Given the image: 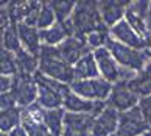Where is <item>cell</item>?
<instances>
[{
  "label": "cell",
  "instance_id": "obj_1",
  "mask_svg": "<svg viewBox=\"0 0 151 136\" xmlns=\"http://www.w3.org/2000/svg\"><path fill=\"white\" fill-rule=\"evenodd\" d=\"M39 72L64 84H72L75 81L73 66L64 61L58 47L52 45H42L39 53Z\"/></svg>",
  "mask_w": 151,
  "mask_h": 136
},
{
  "label": "cell",
  "instance_id": "obj_2",
  "mask_svg": "<svg viewBox=\"0 0 151 136\" xmlns=\"http://www.w3.org/2000/svg\"><path fill=\"white\" fill-rule=\"evenodd\" d=\"M70 22L75 30V36H80V38H86L87 35H91V33L97 30L108 28L103 24L101 16H100L98 2H86V0L76 2Z\"/></svg>",
  "mask_w": 151,
  "mask_h": 136
},
{
  "label": "cell",
  "instance_id": "obj_3",
  "mask_svg": "<svg viewBox=\"0 0 151 136\" xmlns=\"http://www.w3.org/2000/svg\"><path fill=\"white\" fill-rule=\"evenodd\" d=\"M39 95H37V105H41L45 110H56L64 108V99L70 92V84H64L61 81H56L53 78L44 75L42 72L35 73Z\"/></svg>",
  "mask_w": 151,
  "mask_h": 136
},
{
  "label": "cell",
  "instance_id": "obj_4",
  "mask_svg": "<svg viewBox=\"0 0 151 136\" xmlns=\"http://www.w3.org/2000/svg\"><path fill=\"white\" fill-rule=\"evenodd\" d=\"M106 49L111 52V55L115 58V61L119 63L120 67H123L126 71H131L134 73L143 71L145 66L151 61V49L137 50V49H132V47H128V45L117 42L112 38L108 39Z\"/></svg>",
  "mask_w": 151,
  "mask_h": 136
},
{
  "label": "cell",
  "instance_id": "obj_5",
  "mask_svg": "<svg viewBox=\"0 0 151 136\" xmlns=\"http://www.w3.org/2000/svg\"><path fill=\"white\" fill-rule=\"evenodd\" d=\"M72 92L80 95L87 100L95 102H108L111 91H112V83L106 81L104 78H91V80H75L70 84Z\"/></svg>",
  "mask_w": 151,
  "mask_h": 136
},
{
  "label": "cell",
  "instance_id": "obj_6",
  "mask_svg": "<svg viewBox=\"0 0 151 136\" xmlns=\"http://www.w3.org/2000/svg\"><path fill=\"white\" fill-rule=\"evenodd\" d=\"M9 92L14 95L17 106H20V108H28V106L35 105L39 95L35 75H16Z\"/></svg>",
  "mask_w": 151,
  "mask_h": 136
},
{
  "label": "cell",
  "instance_id": "obj_7",
  "mask_svg": "<svg viewBox=\"0 0 151 136\" xmlns=\"http://www.w3.org/2000/svg\"><path fill=\"white\" fill-rule=\"evenodd\" d=\"M150 130L151 127L145 121L139 105L128 111L120 113L119 128H117V133L120 136H142L145 133H148Z\"/></svg>",
  "mask_w": 151,
  "mask_h": 136
},
{
  "label": "cell",
  "instance_id": "obj_8",
  "mask_svg": "<svg viewBox=\"0 0 151 136\" xmlns=\"http://www.w3.org/2000/svg\"><path fill=\"white\" fill-rule=\"evenodd\" d=\"M139 102H140V97L129 88L128 81H119L112 84V91H111V95L106 103L119 113H123L137 106Z\"/></svg>",
  "mask_w": 151,
  "mask_h": 136
},
{
  "label": "cell",
  "instance_id": "obj_9",
  "mask_svg": "<svg viewBox=\"0 0 151 136\" xmlns=\"http://www.w3.org/2000/svg\"><path fill=\"white\" fill-rule=\"evenodd\" d=\"M109 35L112 39H115L117 42H120L123 45H128V47H132V49H137V50L151 49V44L148 41H145V39L128 24L126 19H123L115 27L111 28Z\"/></svg>",
  "mask_w": 151,
  "mask_h": 136
},
{
  "label": "cell",
  "instance_id": "obj_10",
  "mask_svg": "<svg viewBox=\"0 0 151 136\" xmlns=\"http://www.w3.org/2000/svg\"><path fill=\"white\" fill-rule=\"evenodd\" d=\"M95 116L81 113H65L63 136H92Z\"/></svg>",
  "mask_w": 151,
  "mask_h": 136
},
{
  "label": "cell",
  "instance_id": "obj_11",
  "mask_svg": "<svg viewBox=\"0 0 151 136\" xmlns=\"http://www.w3.org/2000/svg\"><path fill=\"white\" fill-rule=\"evenodd\" d=\"M58 50L61 56L64 58V61H67L70 66H75L83 56L91 53V47L87 45L86 38H80V36L67 38L64 42L58 45Z\"/></svg>",
  "mask_w": 151,
  "mask_h": 136
},
{
  "label": "cell",
  "instance_id": "obj_12",
  "mask_svg": "<svg viewBox=\"0 0 151 136\" xmlns=\"http://www.w3.org/2000/svg\"><path fill=\"white\" fill-rule=\"evenodd\" d=\"M128 7H129V2H122V0H103V2H98V11L103 24L109 30L115 27L126 16Z\"/></svg>",
  "mask_w": 151,
  "mask_h": 136
},
{
  "label": "cell",
  "instance_id": "obj_13",
  "mask_svg": "<svg viewBox=\"0 0 151 136\" xmlns=\"http://www.w3.org/2000/svg\"><path fill=\"white\" fill-rule=\"evenodd\" d=\"M119 117H120L119 111L111 108V106H106V108L95 117L92 136H111V135L117 133V128H119Z\"/></svg>",
  "mask_w": 151,
  "mask_h": 136
},
{
  "label": "cell",
  "instance_id": "obj_14",
  "mask_svg": "<svg viewBox=\"0 0 151 136\" xmlns=\"http://www.w3.org/2000/svg\"><path fill=\"white\" fill-rule=\"evenodd\" d=\"M75 36V30L72 27L70 19L65 22H56L53 27L47 28V30L41 31L42 44L44 45H52V47H58L61 42H64L67 38Z\"/></svg>",
  "mask_w": 151,
  "mask_h": 136
},
{
  "label": "cell",
  "instance_id": "obj_15",
  "mask_svg": "<svg viewBox=\"0 0 151 136\" xmlns=\"http://www.w3.org/2000/svg\"><path fill=\"white\" fill-rule=\"evenodd\" d=\"M17 30H19V38H20V44L22 49H25L27 52H30L33 55L39 56L42 49V38H41V30L37 27L33 25H27V24H17Z\"/></svg>",
  "mask_w": 151,
  "mask_h": 136
},
{
  "label": "cell",
  "instance_id": "obj_16",
  "mask_svg": "<svg viewBox=\"0 0 151 136\" xmlns=\"http://www.w3.org/2000/svg\"><path fill=\"white\" fill-rule=\"evenodd\" d=\"M73 73H75V80H91V78L100 77V71H98L97 61H95L93 52L83 56L73 66Z\"/></svg>",
  "mask_w": 151,
  "mask_h": 136
},
{
  "label": "cell",
  "instance_id": "obj_17",
  "mask_svg": "<svg viewBox=\"0 0 151 136\" xmlns=\"http://www.w3.org/2000/svg\"><path fill=\"white\" fill-rule=\"evenodd\" d=\"M129 88L136 92L139 97H147L151 95V61L145 66V69L137 72L129 81Z\"/></svg>",
  "mask_w": 151,
  "mask_h": 136
},
{
  "label": "cell",
  "instance_id": "obj_18",
  "mask_svg": "<svg viewBox=\"0 0 151 136\" xmlns=\"http://www.w3.org/2000/svg\"><path fill=\"white\" fill-rule=\"evenodd\" d=\"M65 110L64 108H56V110H45L44 108V116L42 121L48 128V132L55 136H63V128H64V119H65Z\"/></svg>",
  "mask_w": 151,
  "mask_h": 136
},
{
  "label": "cell",
  "instance_id": "obj_19",
  "mask_svg": "<svg viewBox=\"0 0 151 136\" xmlns=\"http://www.w3.org/2000/svg\"><path fill=\"white\" fill-rule=\"evenodd\" d=\"M16 61H17V75H35L39 71V56L27 52L25 49H20L16 53Z\"/></svg>",
  "mask_w": 151,
  "mask_h": 136
},
{
  "label": "cell",
  "instance_id": "obj_20",
  "mask_svg": "<svg viewBox=\"0 0 151 136\" xmlns=\"http://www.w3.org/2000/svg\"><path fill=\"white\" fill-rule=\"evenodd\" d=\"M22 111H24V108L14 106V108L3 110L0 113V130H2V133H9L16 127L22 125Z\"/></svg>",
  "mask_w": 151,
  "mask_h": 136
},
{
  "label": "cell",
  "instance_id": "obj_21",
  "mask_svg": "<svg viewBox=\"0 0 151 136\" xmlns=\"http://www.w3.org/2000/svg\"><path fill=\"white\" fill-rule=\"evenodd\" d=\"M2 49H6L13 53H17L22 49L17 24H9L5 30H2Z\"/></svg>",
  "mask_w": 151,
  "mask_h": 136
},
{
  "label": "cell",
  "instance_id": "obj_22",
  "mask_svg": "<svg viewBox=\"0 0 151 136\" xmlns=\"http://www.w3.org/2000/svg\"><path fill=\"white\" fill-rule=\"evenodd\" d=\"M56 14H55V11L52 8V5L50 2H42V7L39 9V16H37V24L36 27L39 30H47V28L53 27L56 24Z\"/></svg>",
  "mask_w": 151,
  "mask_h": 136
},
{
  "label": "cell",
  "instance_id": "obj_23",
  "mask_svg": "<svg viewBox=\"0 0 151 136\" xmlns=\"http://www.w3.org/2000/svg\"><path fill=\"white\" fill-rule=\"evenodd\" d=\"M0 67H2V75H6V77L17 75L19 69H17V61H16V53L9 52V50H6V49H2Z\"/></svg>",
  "mask_w": 151,
  "mask_h": 136
},
{
  "label": "cell",
  "instance_id": "obj_24",
  "mask_svg": "<svg viewBox=\"0 0 151 136\" xmlns=\"http://www.w3.org/2000/svg\"><path fill=\"white\" fill-rule=\"evenodd\" d=\"M52 8L56 14V20L58 22H65L72 17L73 9L76 7V2H50Z\"/></svg>",
  "mask_w": 151,
  "mask_h": 136
},
{
  "label": "cell",
  "instance_id": "obj_25",
  "mask_svg": "<svg viewBox=\"0 0 151 136\" xmlns=\"http://www.w3.org/2000/svg\"><path fill=\"white\" fill-rule=\"evenodd\" d=\"M111 38L109 35V30L108 28H101V30H97L91 33V35L86 36V42L91 49L97 50V49H101V47H106V42H108V39Z\"/></svg>",
  "mask_w": 151,
  "mask_h": 136
},
{
  "label": "cell",
  "instance_id": "obj_26",
  "mask_svg": "<svg viewBox=\"0 0 151 136\" xmlns=\"http://www.w3.org/2000/svg\"><path fill=\"white\" fill-rule=\"evenodd\" d=\"M139 108H140L142 114H143V117H145V121H147L148 125L151 127V95L140 97V102H139Z\"/></svg>",
  "mask_w": 151,
  "mask_h": 136
},
{
  "label": "cell",
  "instance_id": "obj_27",
  "mask_svg": "<svg viewBox=\"0 0 151 136\" xmlns=\"http://www.w3.org/2000/svg\"><path fill=\"white\" fill-rule=\"evenodd\" d=\"M17 106V102H16L14 95L11 92H2V97H0V110H9Z\"/></svg>",
  "mask_w": 151,
  "mask_h": 136
},
{
  "label": "cell",
  "instance_id": "obj_28",
  "mask_svg": "<svg viewBox=\"0 0 151 136\" xmlns=\"http://www.w3.org/2000/svg\"><path fill=\"white\" fill-rule=\"evenodd\" d=\"M9 136H28V133H27V130L22 127V125H19V127H16L13 132H9L8 133Z\"/></svg>",
  "mask_w": 151,
  "mask_h": 136
},
{
  "label": "cell",
  "instance_id": "obj_29",
  "mask_svg": "<svg viewBox=\"0 0 151 136\" xmlns=\"http://www.w3.org/2000/svg\"><path fill=\"white\" fill-rule=\"evenodd\" d=\"M147 25H148V30L151 33V2H150V11H148V17H147Z\"/></svg>",
  "mask_w": 151,
  "mask_h": 136
},
{
  "label": "cell",
  "instance_id": "obj_30",
  "mask_svg": "<svg viewBox=\"0 0 151 136\" xmlns=\"http://www.w3.org/2000/svg\"><path fill=\"white\" fill-rule=\"evenodd\" d=\"M142 136H151V130H150L148 133H145V135H142Z\"/></svg>",
  "mask_w": 151,
  "mask_h": 136
},
{
  "label": "cell",
  "instance_id": "obj_31",
  "mask_svg": "<svg viewBox=\"0 0 151 136\" xmlns=\"http://www.w3.org/2000/svg\"><path fill=\"white\" fill-rule=\"evenodd\" d=\"M111 136H120L119 133H114V135H111Z\"/></svg>",
  "mask_w": 151,
  "mask_h": 136
}]
</instances>
